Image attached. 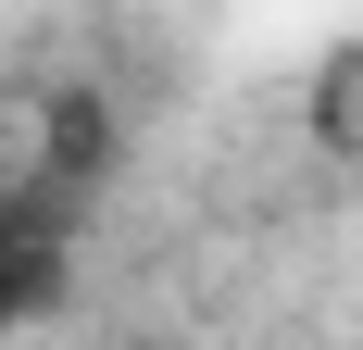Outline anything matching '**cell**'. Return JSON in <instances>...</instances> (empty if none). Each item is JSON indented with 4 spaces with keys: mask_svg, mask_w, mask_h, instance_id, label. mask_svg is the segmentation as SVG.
I'll list each match as a JSON object with an SVG mask.
<instances>
[]
</instances>
